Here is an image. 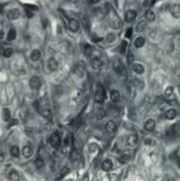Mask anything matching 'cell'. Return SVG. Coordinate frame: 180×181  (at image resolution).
<instances>
[{"instance_id":"obj_1","label":"cell","mask_w":180,"mask_h":181,"mask_svg":"<svg viewBox=\"0 0 180 181\" xmlns=\"http://www.w3.org/2000/svg\"><path fill=\"white\" fill-rule=\"evenodd\" d=\"M113 69H114V71L119 75H123V74H124V73H126L124 66L120 59H116L113 62Z\"/></svg>"},{"instance_id":"obj_2","label":"cell","mask_w":180,"mask_h":181,"mask_svg":"<svg viewBox=\"0 0 180 181\" xmlns=\"http://www.w3.org/2000/svg\"><path fill=\"white\" fill-rule=\"evenodd\" d=\"M29 86L32 89H35V90H38L41 86V80L39 77L37 76H34L30 79L29 80Z\"/></svg>"},{"instance_id":"obj_3","label":"cell","mask_w":180,"mask_h":181,"mask_svg":"<svg viewBox=\"0 0 180 181\" xmlns=\"http://www.w3.org/2000/svg\"><path fill=\"white\" fill-rule=\"evenodd\" d=\"M50 143L53 148H58L61 143V138L58 133H54L50 138Z\"/></svg>"},{"instance_id":"obj_4","label":"cell","mask_w":180,"mask_h":181,"mask_svg":"<svg viewBox=\"0 0 180 181\" xmlns=\"http://www.w3.org/2000/svg\"><path fill=\"white\" fill-rule=\"evenodd\" d=\"M105 90L103 87H99L95 92V101L97 103H102L105 99Z\"/></svg>"},{"instance_id":"obj_5","label":"cell","mask_w":180,"mask_h":181,"mask_svg":"<svg viewBox=\"0 0 180 181\" xmlns=\"http://www.w3.org/2000/svg\"><path fill=\"white\" fill-rule=\"evenodd\" d=\"M170 11L173 17L179 18L180 17V5L178 4H171L170 5Z\"/></svg>"},{"instance_id":"obj_6","label":"cell","mask_w":180,"mask_h":181,"mask_svg":"<svg viewBox=\"0 0 180 181\" xmlns=\"http://www.w3.org/2000/svg\"><path fill=\"white\" fill-rule=\"evenodd\" d=\"M20 15V11L16 8L14 9H11L10 11H8L7 12V18L8 20H17Z\"/></svg>"},{"instance_id":"obj_7","label":"cell","mask_w":180,"mask_h":181,"mask_svg":"<svg viewBox=\"0 0 180 181\" xmlns=\"http://www.w3.org/2000/svg\"><path fill=\"white\" fill-rule=\"evenodd\" d=\"M68 27H69V29H70L71 31L76 32L79 29V23L78 20H76L74 19H71L70 20H69V22H68Z\"/></svg>"},{"instance_id":"obj_8","label":"cell","mask_w":180,"mask_h":181,"mask_svg":"<svg viewBox=\"0 0 180 181\" xmlns=\"http://www.w3.org/2000/svg\"><path fill=\"white\" fill-rule=\"evenodd\" d=\"M113 16L114 17L111 16V18H110V26H111L115 29H118L121 27V22L119 20V18L115 14V13H114Z\"/></svg>"},{"instance_id":"obj_9","label":"cell","mask_w":180,"mask_h":181,"mask_svg":"<svg viewBox=\"0 0 180 181\" xmlns=\"http://www.w3.org/2000/svg\"><path fill=\"white\" fill-rule=\"evenodd\" d=\"M136 16H137V12L134 11V10H129L126 12V20L129 23L132 22L135 19H136Z\"/></svg>"},{"instance_id":"obj_10","label":"cell","mask_w":180,"mask_h":181,"mask_svg":"<svg viewBox=\"0 0 180 181\" xmlns=\"http://www.w3.org/2000/svg\"><path fill=\"white\" fill-rule=\"evenodd\" d=\"M105 129L108 133H113L116 129H117V126H116V123L112 120H109V122H107L106 126H105Z\"/></svg>"},{"instance_id":"obj_11","label":"cell","mask_w":180,"mask_h":181,"mask_svg":"<svg viewBox=\"0 0 180 181\" xmlns=\"http://www.w3.org/2000/svg\"><path fill=\"white\" fill-rule=\"evenodd\" d=\"M156 128V121L154 119H148L145 123V130L147 132L154 131Z\"/></svg>"},{"instance_id":"obj_12","label":"cell","mask_w":180,"mask_h":181,"mask_svg":"<svg viewBox=\"0 0 180 181\" xmlns=\"http://www.w3.org/2000/svg\"><path fill=\"white\" fill-rule=\"evenodd\" d=\"M91 66L94 69V70H99L103 66V62L99 58H94L91 60Z\"/></svg>"},{"instance_id":"obj_13","label":"cell","mask_w":180,"mask_h":181,"mask_svg":"<svg viewBox=\"0 0 180 181\" xmlns=\"http://www.w3.org/2000/svg\"><path fill=\"white\" fill-rule=\"evenodd\" d=\"M33 148L29 146V145H26L22 149V155L26 157V158H29L33 156Z\"/></svg>"},{"instance_id":"obj_14","label":"cell","mask_w":180,"mask_h":181,"mask_svg":"<svg viewBox=\"0 0 180 181\" xmlns=\"http://www.w3.org/2000/svg\"><path fill=\"white\" fill-rule=\"evenodd\" d=\"M48 66L50 68V70L52 71V72H55L58 69V61L55 59L54 58H50L48 61Z\"/></svg>"},{"instance_id":"obj_15","label":"cell","mask_w":180,"mask_h":181,"mask_svg":"<svg viewBox=\"0 0 180 181\" xmlns=\"http://www.w3.org/2000/svg\"><path fill=\"white\" fill-rule=\"evenodd\" d=\"M126 142L131 147L135 146L138 142V136L136 134H130L126 139Z\"/></svg>"},{"instance_id":"obj_16","label":"cell","mask_w":180,"mask_h":181,"mask_svg":"<svg viewBox=\"0 0 180 181\" xmlns=\"http://www.w3.org/2000/svg\"><path fill=\"white\" fill-rule=\"evenodd\" d=\"M84 71H85V68H84V65H82L81 64H78L75 67V70H74V73L76 75H78L79 77H82L84 75Z\"/></svg>"},{"instance_id":"obj_17","label":"cell","mask_w":180,"mask_h":181,"mask_svg":"<svg viewBox=\"0 0 180 181\" xmlns=\"http://www.w3.org/2000/svg\"><path fill=\"white\" fill-rule=\"evenodd\" d=\"M112 166H113L112 162L110 161V160H109V159H107V160H105V161L103 163V164H102V169H103L104 171H109L110 170H111Z\"/></svg>"},{"instance_id":"obj_18","label":"cell","mask_w":180,"mask_h":181,"mask_svg":"<svg viewBox=\"0 0 180 181\" xmlns=\"http://www.w3.org/2000/svg\"><path fill=\"white\" fill-rule=\"evenodd\" d=\"M176 117H177V111H176V110H174V109H170V110H168L167 111H166V113H165V118H167V119L172 120V119H174Z\"/></svg>"},{"instance_id":"obj_19","label":"cell","mask_w":180,"mask_h":181,"mask_svg":"<svg viewBox=\"0 0 180 181\" xmlns=\"http://www.w3.org/2000/svg\"><path fill=\"white\" fill-rule=\"evenodd\" d=\"M41 114L43 115V118H45L46 119H48L49 121H50L52 119V113L50 109H47V108H44L41 110Z\"/></svg>"},{"instance_id":"obj_20","label":"cell","mask_w":180,"mask_h":181,"mask_svg":"<svg viewBox=\"0 0 180 181\" xmlns=\"http://www.w3.org/2000/svg\"><path fill=\"white\" fill-rule=\"evenodd\" d=\"M132 69H133V71L138 74H142L145 71L144 66L141 64H133L132 65Z\"/></svg>"},{"instance_id":"obj_21","label":"cell","mask_w":180,"mask_h":181,"mask_svg":"<svg viewBox=\"0 0 180 181\" xmlns=\"http://www.w3.org/2000/svg\"><path fill=\"white\" fill-rule=\"evenodd\" d=\"M70 158H71V160H72V162H73V163H77V162L79 161V153H78L77 149L73 148V149L71 151V153H70Z\"/></svg>"},{"instance_id":"obj_22","label":"cell","mask_w":180,"mask_h":181,"mask_svg":"<svg viewBox=\"0 0 180 181\" xmlns=\"http://www.w3.org/2000/svg\"><path fill=\"white\" fill-rule=\"evenodd\" d=\"M120 99V95L118 93V91L117 90H112L110 92V100H111L113 103H118Z\"/></svg>"},{"instance_id":"obj_23","label":"cell","mask_w":180,"mask_h":181,"mask_svg":"<svg viewBox=\"0 0 180 181\" xmlns=\"http://www.w3.org/2000/svg\"><path fill=\"white\" fill-rule=\"evenodd\" d=\"M145 17H146L147 20L149 21V22H152V21H154L156 20V14H155V12L152 10L147 11L146 14H145Z\"/></svg>"},{"instance_id":"obj_24","label":"cell","mask_w":180,"mask_h":181,"mask_svg":"<svg viewBox=\"0 0 180 181\" xmlns=\"http://www.w3.org/2000/svg\"><path fill=\"white\" fill-rule=\"evenodd\" d=\"M40 58H41V52L38 50H34L31 52L30 59H31L32 61H37V60L40 59Z\"/></svg>"},{"instance_id":"obj_25","label":"cell","mask_w":180,"mask_h":181,"mask_svg":"<svg viewBox=\"0 0 180 181\" xmlns=\"http://www.w3.org/2000/svg\"><path fill=\"white\" fill-rule=\"evenodd\" d=\"M11 155L13 157H20V148L18 146H12L10 149Z\"/></svg>"},{"instance_id":"obj_26","label":"cell","mask_w":180,"mask_h":181,"mask_svg":"<svg viewBox=\"0 0 180 181\" xmlns=\"http://www.w3.org/2000/svg\"><path fill=\"white\" fill-rule=\"evenodd\" d=\"M146 26H147V22L145 20H141L138 23V25L136 26V31L138 33L140 32H142L145 29H146Z\"/></svg>"},{"instance_id":"obj_27","label":"cell","mask_w":180,"mask_h":181,"mask_svg":"<svg viewBox=\"0 0 180 181\" xmlns=\"http://www.w3.org/2000/svg\"><path fill=\"white\" fill-rule=\"evenodd\" d=\"M144 44H145V39H144V37H138L136 40H135V42H134V46L136 47V48H141L143 45H144Z\"/></svg>"},{"instance_id":"obj_28","label":"cell","mask_w":180,"mask_h":181,"mask_svg":"<svg viewBox=\"0 0 180 181\" xmlns=\"http://www.w3.org/2000/svg\"><path fill=\"white\" fill-rule=\"evenodd\" d=\"M35 167L37 169H41V168H43L44 167V165H45V163H44V161H43V158H40V157H38L35 161Z\"/></svg>"},{"instance_id":"obj_29","label":"cell","mask_w":180,"mask_h":181,"mask_svg":"<svg viewBox=\"0 0 180 181\" xmlns=\"http://www.w3.org/2000/svg\"><path fill=\"white\" fill-rule=\"evenodd\" d=\"M17 36V32L14 29H10L8 35H7V40L8 41H13Z\"/></svg>"},{"instance_id":"obj_30","label":"cell","mask_w":180,"mask_h":181,"mask_svg":"<svg viewBox=\"0 0 180 181\" xmlns=\"http://www.w3.org/2000/svg\"><path fill=\"white\" fill-rule=\"evenodd\" d=\"M2 116H3V119H4L5 121H9V120H10V118H11V112H10L9 109L5 108V109L3 110Z\"/></svg>"},{"instance_id":"obj_31","label":"cell","mask_w":180,"mask_h":181,"mask_svg":"<svg viewBox=\"0 0 180 181\" xmlns=\"http://www.w3.org/2000/svg\"><path fill=\"white\" fill-rule=\"evenodd\" d=\"M132 84L134 87L138 88H140V89H142L144 88V83L142 80H138V79H134L133 81H132Z\"/></svg>"},{"instance_id":"obj_32","label":"cell","mask_w":180,"mask_h":181,"mask_svg":"<svg viewBox=\"0 0 180 181\" xmlns=\"http://www.w3.org/2000/svg\"><path fill=\"white\" fill-rule=\"evenodd\" d=\"M9 179L10 180H19L20 179V176L19 173L16 171H12L9 174Z\"/></svg>"},{"instance_id":"obj_33","label":"cell","mask_w":180,"mask_h":181,"mask_svg":"<svg viewBox=\"0 0 180 181\" xmlns=\"http://www.w3.org/2000/svg\"><path fill=\"white\" fill-rule=\"evenodd\" d=\"M12 54H13V50L12 48H7L3 52V55L5 58H10L12 56Z\"/></svg>"},{"instance_id":"obj_34","label":"cell","mask_w":180,"mask_h":181,"mask_svg":"<svg viewBox=\"0 0 180 181\" xmlns=\"http://www.w3.org/2000/svg\"><path fill=\"white\" fill-rule=\"evenodd\" d=\"M106 113H105V111L103 110V109H99L97 110V112H96V117H97L98 119H102L105 117Z\"/></svg>"},{"instance_id":"obj_35","label":"cell","mask_w":180,"mask_h":181,"mask_svg":"<svg viewBox=\"0 0 180 181\" xmlns=\"http://www.w3.org/2000/svg\"><path fill=\"white\" fill-rule=\"evenodd\" d=\"M164 95L166 97H170L172 95H173V88L171 86L168 87L167 88L165 89V92H164Z\"/></svg>"},{"instance_id":"obj_36","label":"cell","mask_w":180,"mask_h":181,"mask_svg":"<svg viewBox=\"0 0 180 181\" xmlns=\"http://www.w3.org/2000/svg\"><path fill=\"white\" fill-rule=\"evenodd\" d=\"M126 46H127V43L126 41H123L122 44H121V49H120V52L122 55H124L126 54Z\"/></svg>"},{"instance_id":"obj_37","label":"cell","mask_w":180,"mask_h":181,"mask_svg":"<svg viewBox=\"0 0 180 181\" xmlns=\"http://www.w3.org/2000/svg\"><path fill=\"white\" fill-rule=\"evenodd\" d=\"M115 39H116V36H115L114 34H109L108 36H107V38H106L108 43H112V42H114Z\"/></svg>"},{"instance_id":"obj_38","label":"cell","mask_w":180,"mask_h":181,"mask_svg":"<svg viewBox=\"0 0 180 181\" xmlns=\"http://www.w3.org/2000/svg\"><path fill=\"white\" fill-rule=\"evenodd\" d=\"M133 60H134V58H133V55L132 54V52H129L127 54V61H128V64L129 65H132L133 63Z\"/></svg>"},{"instance_id":"obj_39","label":"cell","mask_w":180,"mask_h":181,"mask_svg":"<svg viewBox=\"0 0 180 181\" xmlns=\"http://www.w3.org/2000/svg\"><path fill=\"white\" fill-rule=\"evenodd\" d=\"M68 172H69V169L67 168V167H63L61 171H60V175L63 178L64 176H65L66 174H68Z\"/></svg>"},{"instance_id":"obj_40","label":"cell","mask_w":180,"mask_h":181,"mask_svg":"<svg viewBox=\"0 0 180 181\" xmlns=\"http://www.w3.org/2000/svg\"><path fill=\"white\" fill-rule=\"evenodd\" d=\"M132 35V27H129V29H127V31H126V37L131 38Z\"/></svg>"},{"instance_id":"obj_41","label":"cell","mask_w":180,"mask_h":181,"mask_svg":"<svg viewBox=\"0 0 180 181\" xmlns=\"http://www.w3.org/2000/svg\"><path fill=\"white\" fill-rule=\"evenodd\" d=\"M26 17L27 18H32L33 17V12L31 10L26 8Z\"/></svg>"},{"instance_id":"obj_42","label":"cell","mask_w":180,"mask_h":181,"mask_svg":"<svg viewBox=\"0 0 180 181\" xmlns=\"http://www.w3.org/2000/svg\"><path fill=\"white\" fill-rule=\"evenodd\" d=\"M129 157H130V156H129V154H126V155H124V156L121 157V159H120V160H121V162H122V163L126 162V161L129 159Z\"/></svg>"},{"instance_id":"obj_43","label":"cell","mask_w":180,"mask_h":181,"mask_svg":"<svg viewBox=\"0 0 180 181\" xmlns=\"http://www.w3.org/2000/svg\"><path fill=\"white\" fill-rule=\"evenodd\" d=\"M17 124H18V120H17V119H12V120L9 123V127H13V126H16Z\"/></svg>"},{"instance_id":"obj_44","label":"cell","mask_w":180,"mask_h":181,"mask_svg":"<svg viewBox=\"0 0 180 181\" xmlns=\"http://www.w3.org/2000/svg\"><path fill=\"white\" fill-rule=\"evenodd\" d=\"M153 1H154V0H145L144 6H149V5H151L152 4H153Z\"/></svg>"},{"instance_id":"obj_45","label":"cell","mask_w":180,"mask_h":181,"mask_svg":"<svg viewBox=\"0 0 180 181\" xmlns=\"http://www.w3.org/2000/svg\"><path fill=\"white\" fill-rule=\"evenodd\" d=\"M26 8L29 9V10H31V11H34V10H37V9H38L36 6L32 5H26Z\"/></svg>"},{"instance_id":"obj_46","label":"cell","mask_w":180,"mask_h":181,"mask_svg":"<svg viewBox=\"0 0 180 181\" xmlns=\"http://www.w3.org/2000/svg\"><path fill=\"white\" fill-rule=\"evenodd\" d=\"M5 159V154H4V152L3 150L0 149V163H2Z\"/></svg>"},{"instance_id":"obj_47","label":"cell","mask_w":180,"mask_h":181,"mask_svg":"<svg viewBox=\"0 0 180 181\" xmlns=\"http://www.w3.org/2000/svg\"><path fill=\"white\" fill-rule=\"evenodd\" d=\"M34 107H35L37 110H40V103H39L38 101H35V102H34Z\"/></svg>"},{"instance_id":"obj_48","label":"cell","mask_w":180,"mask_h":181,"mask_svg":"<svg viewBox=\"0 0 180 181\" xmlns=\"http://www.w3.org/2000/svg\"><path fill=\"white\" fill-rule=\"evenodd\" d=\"M4 35H5V34H4V31H3L2 29H0V40H1V39H3Z\"/></svg>"},{"instance_id":"obj_49","label":"cell","mask_w":180,"mask_h":181,"mask_svg":"<svg viewBox=\"0 0 180 181\" xmlns=\"http://www.w3.org/2000/svg\"><path fill=\"white\" fill-rule=\"evenodd\" d=\"M90 1L92 2V3H94V4H95V3H98L100 0H90Z\"/></svg>"},{"instance_id":"obj_50","label":"cell","mask_w":180,"mask_h":181,"mask_svg":"<svg viewBox=\"0 0 180 181\" xmlns=\"http://www.w3.org/2000/svg\"><path fill=\"white\" fill-rule=\"evenodd\" d=\"M0 12H3V5H1V4H0Z\"/></svg>"}]
</instances>
